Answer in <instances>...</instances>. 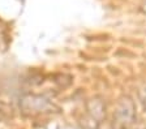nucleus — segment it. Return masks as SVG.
I'll list each match as a JSON object with an SVG mask.
<instances>
[{
	"label": "nucleus",
	"mask_w": 146,
	"mask_h": 129,
	"mask_svg": "<svg viewBox=\"0 0 146 129\" xmlns=\"http://www.w3.org/2000/svg\"><path fill=\"white\" fill-rule=\"evenodd\" d=\"M20 108L27 115H39L48 112L52 108V103L44 95L26 94L20 98Z\"/></svg>",
	"instance_id": "1"
},
{
	"label": "nucleus",
	"mask_w": 146,
	"mask_h": 129,
	"mask_svg": "<svg viewBox=\"0 0 146 129\" xmlns=\"http://www.w3.org/2000/svg\"><path fill=\"white\" fill-rule=\"evenodd\" d=\"M115 120L120 125H129L136 119V105L131 97H123L119 99L113 112Z\"/></svg>",
	"instance_id": "2"
},
{
	"label": "nucleus",
	"mask_w": 146,
	"mask_h": 129,
	"mask_svg": "<svg viewBox=\"0 0 146 129\" xmlns=\"http://www.w3.org/2000/svg\"><path fill=\"white\" fill-rule=\"evenodd\" d=\"M88 112L91 117L97 121H102L106 116V106L99 98H93L88 102Z\"/></svg>",
	"instance_id": "3"
},
{
	"label": "nucleus",
	"mask_w": 146,
	"mask_h": 129,
	"mask_svg": "<svg viewBox=\"0 0 146 129\" xmlns=\"http://www.w3.org/2000/svg\"><path fill=\"white\" fill-rule=\"evenodd\" d=\"M12 116H13V108L5 102H0V121L8 120Z\"/></svg>",
	"instance_id": "4"
},
{
	"label": "nucleus",
	"mask_w": 146,
	"mask_h": 129,
	"mask_svg": "<svg viewBox=\"0 0 146 129\" xmlns=\"http://www.w3.org/2000/svg\"><path fill=\"white\" fill-rule=\"evenodd\" d=\"M140 9H141V12H142V13H145V15H146V0H143L142 3H141Z\"/></svg>",
	"instance_id": "5"
}]
</instances>
